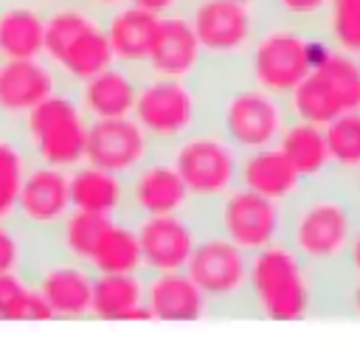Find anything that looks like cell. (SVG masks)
<instances>
[{
    "label": "cell",
    "instance_id": "1",
    "mask_svg": "<svg viewBox=\"0 0 360 360\" xmlns=\"http://www.w3.org/2000/svg\"><path fill=\"white\" fill-rule=\"evenodd\" d=\"M360 208L352 194L329 191L326 180L304 183V188L284 202L281 242L315 273L346 262L352 233L360 222Z\"/></svg>",
    "mask_w": 360,
    "mask_h": 360
},
{
    "label": "cell",
    "instance_id": "2",
    "mask_svg": "<svg viewBox=\"0 0 360 360\" xmlns=\"http://www.w3.org/2000/svg\"><path fill=\"white\" fill-rule=\"evenodd\" d=\"M248 301L273 321L304 318L315 304L312 270L284 242H273L248 256Z\"/></svg>",
    "mask_w": 360,
    "mask_h": 360
},
{
    "label": "cell",
    "instance_id": "3",
    "mask_svg": "<svg viewBox=\"0 0 360 360\" xmlns=\"http://www.w3.org/2000/svg\"><path fill=\"white\" fill-rule=\"evenodd\" d=\"M22 135L28 152L42 166L73 169L84 160L87 118L82 104L68 93H51L31 112L22 115Z\"/></svg>",
    "mask_w": 360,
    "mask_h": 360
},
{
    "label": "cell",
    "instance_id": "4",
    "mask_svg": "<svg viewBox=\"0 0 360 360\" xmlns=\"http://www.w3.org/2000/svg\"><path fill=\"white\" fill-rule=\"evenodd\" d=\"M290 118L326 127L343 112L360 110V65L352 53L332 51L323 65L309 70L290 93Z\"/></svg>",
    "mask_w": 360,
    "mask_h": 360
},
{
    "label": "cell",
    "instance_id": "5",
    "mask_svg": "<svg viewBox=\"0 0 360 360\" xmlns=\"http://www.w3.org/2000/svg\"><path fill=\"white\" fill-rule=\"evenodd\" d=\"M169 160L183 177L194 205H211L239 180V152L217 129H194L174 141Z\"/></svg>",
    "mask_w": 360,
    "mask_h": 360
},
{
    "label": "cell",
    "instance_id": "6",
    "mask_svg": "<svg viewBox=\"0 0 360 360\" xmlns=\"http://www.w3.org/2000/svg\"><path fill=\"white\" fill-rule=\"evenodd\" d=\"M309 37L312 31L307 25H295L284 20L267 28L259 25L245 53L250 82L278 98L290 96L292 87L312 70L309 68Z\"/></svg>",
    "mask_w": 360,
    "mask_h": 360
},
{
    "label": "cell",
    "instance_id": "7",
    "mask_svg": "<svg viewBox=\"0 0 360 360\" xmlns=\"http://www.w3.org/2000/svg\"><path fill=\"white\" fill-rule=\"evenodd\" d=\"M217 121V132L236 152H253L276 146L281 129L290 121V110L281 104L278 96L250 82L222 96Z\"/></svg>",
    "mask_w": 360,
    "mask_h": 360
},
{
    "label": "cell",
    "instance_id": "8",
    "mask_svg": "<svg viewBox=\"0 0 360 360\" xmlns=\"http://www.w3.org/2000/svg\"><path fill=\"white\" fill-rule=\"evenodd\" d=\"M197 90L188 79L149 76L138 84L132 115L143 132L158 143H174L197 129Z\"/></svg>",
    "mask_w": 360,
    "mask_h": 360
},
{
    "label": "cell",
    "instance_id": "9",
    "mask_svg": "<svg viewBox=\"0 0 360 360\" xmlns=\"http://www.w3.org/2000/svg\"><path fill=\"white\" fill-rule=\"evenodd\" d=\"M186 273L200 287L208 307L248 298V253L214 228L197 233Z\"/></svg>",
    "mask_w": 360,
    "mask_h": 360
},
{
    "label": "cell",
    "instance_id": "10",
    "mask_svg": "<svg viewBox=\"0 0 360 360\" xmlns=\"http://www.w3.org/2000/svg\"><path fill=\"white\" fill-rule=\"evenodd\" d=\"M211 205L217 211L214 231L228 236L245 253H256L273 242H281V233H284L281 202L253 194L242 186H233L228 194H222Z\"/></svg>",
    "mask_w": 360,
    "mask_h": 360
},
{
    "label": "cell",
    "instance_id": "11",
    "mask_svg": "<svg viewBox=\"0 0 360 360\" xmlns=\"http://www.w3.org/2000/svg\"><path fill=\"white\" fill-rule=\"evenodd\" d=\"M152 158H155V141L143 132V127L135 118L129 115L93 118L87 124L84 163L127 180Z\"/></svg>",
    "mask_w": 360,
    "mask_h": 360
},
{
    "label": "cell",
    "instance_id": "12",
    "mask_svg": "<svg viewBox=\"0 0 360 360\" xmlns=\"http://www.w3.org/2000/svg\"><path fill=\"white\" fill-rule=\"evenodd\" d=\"M188 22L208 59L245 56L259 31L253 6L236 0H194Z\"/></svg>",
    "mask_w": 360,
    "mask_h": 360
},
{
    "label": "cell",
    "instance_id": "13",
    "mask_svg": "<svg viewBox=\"0 0 360 360\" xmlns=\"http://www.w3.org/2000/svg\"><path fill=\"white\" fill-rule=\"evenodd\" d=\"M138 245H141V267L146 273H174L186 270L194 242L197 225L188 214H158L132 219Z\"/></svg>",
    "mask_w": 360,
    "mask_h": 360
},
{
    "label": "cell",
    "instance_id": "14",
    "mask_svg": "<svg viewBox=\"0 0 360 360\" xmlns=\"http://www.w3.org/2000/svg\"><path fill=\"white\" fill-rule=\"evenodd\" d=\"M191 208L194 200L169 158H152L127 177V214L132 219L158 214H188Z\"/></svg>",
    "mask_w": 360,
    "mask_h": 360
},
{
    "label": "cell",
    "instance_id": "15",
    "mask_svg": "<svg viewBox=\"0 0 360 360\" xmlns=\"http://www.w3.org/2000/svg\"><path fill=\"white\" fill-rule=\"evenodd\" d=\"M68 169L56 166H28L20 194H17V211L20 222L31 231H53L59 222L70 214V186H68Z\"/></svg>",
    "mask_w": 360,
    "mask_h": 360
},
{
    "label": "cell",
    "instance_id": "16",
    "mask_svg": "<svg viewBox=\"0 0 360 360\" xmlns=\"http://www.w3.org/2000/svg\"><path fill=\"white\" fill-rule=\"evenodd\" d=\"M202 51L188 17L172 11L158 17V31L143 68L160 79H191L200 70Z\"/></svg>",
    "mask_w": 360,
    "mask_h": 360
},
{
    "label": "cell",
    "instance_id": "17",
    "mask_svg": "<svg viewBox=\"0 0 360 360\" xmlns=\"http://www.w3.org/2000/svg\"><path fill=\"white\" fill-rule=\"evenodd\" d=\"M39 295L51 307L53 318H84L90 315V298H93V273L87 264L59 256L51 259L45 267L37 270V284Z\"/></svg>",
    "mask_w": 360,
    "mask_h": 360
},
{
    "label": "cell",
    "instance_id": "18",
    "mask_svg": "<svg viewBox=\"0 0 360 360\" xmlns=\"http://www.w3.org/2000/svg\"><path fill=\"white\" fill-rule=\"evenodd\" d=\"M56 90L59 73L42 59H0V115H25Z\"/></svg>",
    "mask_w": 360,
    "mask_h": 360
},
{
    "label": "cell",
    "instance_id": "19",
    "mask_svg": "<svg viewBox=\"0 0 360 360\" xmlns=\"http://www.w3.org/2000/svg\"><path fill=\"white\" fill-rule=\"evenodd\" d=\"M236 186L284 205L304 188V180L290 166V160L281 155L278 146H264V149H253V152H239Z\"/></svg>",
    "mask_w": 360,
    "mask_h": 360
},
{
    "label": "cell",
    "instance_id": "20",
    "mask_svg": "<svg viewBox=\"0 0 360 360\" xmlns=\"http://www.w3.org/2000/svg\"><path fill=\"white\" fill-rule=\"evenodd\" d=\"M138 84L141 82L135 79V68L115 62L107 70H101L98 76L82 82L79 104H82L84 115H90V118H121V115L132 112Z\"/></svg>",
    "mask_w": 360,
    "mask_h": 360
},
{
    "label": "cell",
    "instance_id": "21",
    "mask_svg": "<svg viewBox=\"0 0 360 360\" xmlns=\"http://www.w3.org/2000/svg\"><path fill=\"white\" fill-rule=\"evenodd\" d=\"M104 31L112 48V59L127 68H141L149 56L155 31H158V17L138 8V6H118L107 11L104 17Z\"/></svg>",
    "mask_w": 360,
    "mask_h": 360
},
{
    "label": "cell",
    "instance_id": "22",
    "mask_svg": "<svg viewBox=\"0 0 360 360\" xmlns=\"http://www.w3.org/2000/svg\"><path fill=\"white\" fill-rule=\"evenodd\" d=\"M146 309L152 318H163V321H194L205 315L208 301L186 270L149 273Z\"/></svg>",
    "mask_w": 360,
    "mask_h": 360
},
{
    "label": "cell",
    "instance_id": "23",
    "mask_svg": "<svg viewBox=\"0 0 360 360\" xmlns=\"http://www.w3.org/2000/svg\"><path fill=\"white\" fill-rule=\"evenodd\" d=\"M90 315L107 321L152 318L146 309V281L141 273H96Z\"/></svg>",
    "mask_w": 360,
    "mask_h": 360
},
{
    "label": "cell",
    "instance_id": "24",
    "mask_svg": "<svg viewBox=\"0 0 360 360\" xmlns=\"http://www.w3.org/2000/svg\"><path fill=\"white\" fill-rule=\"evenodd\" d=\"M68 186H70V208L76 211L101 214L112 219L127 211V180L118 174L84 163V166H73V172L68 174Z\"/></svg>",
    "mask_w": 360,
    "mask_h": 360
},
{
    "label": "cell",
    "instance_id": "25",
    "mask_svg": "<svg viewBox=\"0 0 360 360\" xmlns=\"http://www.w3.org/2000/svg\"><path fill=\"white\" fill-rule=\"evenodd\" d=\"M276 146L290 160V166L301 174L304 183H318V180L329 177L332 163H329V149H326L323 127L290 118L287 127L281 129Z\"/></svg>",
    "mask_w": 360,
    "mask_h": 360
},
{
    "label": "cell",
    "instance_id": "26",
    "mask_svg": "<svg viewBox=\"0 0 360 360\" xmlns=\"http://www.w3.org/2000/svg\"><path fill=\"white\" fill-rule=\"evenodd\" d=\"M45 17L31 3H11L0 11V59H39Z\"/></svg>",
    "mask_w": 360,
    "mask_h": 360
},
{
    "label": "cell",
    "instance_id": "27",
    "mask_svg": "<svg viewBox=\"0 0 360 360\" xmlns=\"http://www.w3.org/2000/svg\"><path fill=\"white\" fill-rule=\"evenodd\" d=\"M110 65H115L112 59V48L104 31V20H93L90 25H84L73 42L65 48V53L56 59V68L62 76L73 79V82H87L93 76H98L101 70H107Z\"/></svg>",
    "mask_w": 360,
    "mask_h": 360
},
{
    "label": "cell",
    "instance_id": "28",
    "mask_svg": "<svg viewBox=\"0 0 360 360\" xmlns=\"http://www.w3.org/2000/svg\"><path fill=\"white\" fill-rule=\"evenodd\" d=\"M90 267L96 273H141L143 270L141 267V245H138L132 219L129 222L112 219L104 228V233L93 250Z\"/></svg>",
    "mask_w": 360,
    "mask_h": 360
},
{
    "label": "cell",
    "instance_id": "29",
    "mask_svg": "<svg viewBox=\"0 0 360 360\" xmlns=\"http://www.w3.org/2000/svg\"><path fill=\"white\" fill-rule=\"evenodd\" d=\"M110 222H112V217L87 214V211H76L73 208L59 222V248H62V253L90 267L93 250H96V245H98V239H101V233H104V228Z\"/></svg>",
    "mask_w": 360,
    "mask_h": 360
},
{
    "label": "cell",
    "instance_id": "30",
    "mask_svg": "<svg viewBox=\"0 0 360 360\" xmlns=\"http://www.w3.org/2000/svg\"><path fill=\"white\" fill-rule=\"evenodd\" d=\"M323 138L332 169L343 174H354L360 169V110L332 118L323 127Z\"/></svg>",
    "mask_w": 360,
    "mask_h": 360
},
{
    "label": "cell",
    "instance_id": "31",
    "mask_svg": "<svg viewBox=\"0 0 360 360\" xmlns=\"http://www.w3.org/2000/svg\"><path fill=\"white\" fill-rule=\"evenodd\" d=\"M0 318L45 321L53 318V312L37 287H28L17 273H0Z\"/></svg>",
    "mask_w": 360,
    "mask_h": 360
},
{
    "label": "cell",
    "instance_id": "32",
    "mask_svg": "<svg viewBox=\"0 0 360 360\" xmlns=\"http://www.w3.org/2000/svg\"><path fill=\"white\" fill-rule=\"evenodd\" d=\"M28 172V158L20 141L0 135V222L14 219L17 194Z\"/></svg>",
    "mask_w": 360,
    "mask_h": 360
},
{
    "label": "cell",
    "instance_id": "33",
    "mask_svg": "<svg viewBox=\"0 0 360 360\" xmlns=\"http://www.w3.org/2000/svg\"><path fill=\"white\" fill-rule=\"evenodd\" d=\"M323 20L335 51L360 53V0H329Z\"/></svg>",
    "mask_w": 360,
    "mask_h": 360
},
{
    "label": "cell",
    "instance_id": "34",
    "mask_svg": "<svg viewBox=\"0 0 360 360\" xmlns=\"http://www.w3.org/2000/svg\"><path fill=\"white\" fill-rule=\"evenodd\" d=\"M270 6L276 8L278 20L284 22H295V25H307L326 17L329 0H270Z\"/></svg>",
    "mask_w": 360,
    "mask_h": 360
},
{
    "label": "cell",
    "instance_id": "35",
    "mask_svg": "<svg viewBox=\"0 0 360 360\" xmlns=\"http://www.w3.org/2000/svg\"><path fill=\"white\" fill-rule=\"evenodd\" d=\"M22 242L8 222H0V273H14L22 264Z\"/></svg>",
    "mask_w": 360,
    "mask_h": 360
},
{
    "label": "cell",
    "instance_id": "36",
    "mask_svg": "<svg viewBox=\"0 0 360 360\" xmlns=\"http://www.w3.org/2000/svg\"><path fill=\"white\" fill-rule=\"evenodd\" d=\"M132 6H138V8H143V11L155 14V17H163V14L177 11L180 0H132Z\"/></svg>",
    "mask_w": 360,
    "mask_h": 360
},
{
    "label": "cell",
    "instance_id": "37",
    "mask_svg": "<svg viewBox=\"0 0 360 360\" xmlns=\"http://www.w3.org/2000/svg\"><path fill=\"white\" fill-rule=\"evenodd\" d=\"M346 267L352 270V276H360V222H357L352 242H349V250H346Z\"/></svg>",
    "mask_w": 360,
    "mask_h": 360
},
{
    "label": "cell",
    "instance_id": "38",
    "mask_svg": "<svg viewBox=\"0 0 360 360\" xmlns=\"http://www.w3.org/2000/svg\"><path fill=\"white\" fill-rule=\"evenodd\" d=\"M346 301H349L352 312L360 318V276H354V284L349 287V295H346Z\"/></svg>",
    "mask_w": 360,
    "mask_h": 360
},
{
    "label": "cell",
    "instance_id": "39",
    "mask_svg": "<svg viewBox=\"0 0 360 360\" xmlns=\"http://www.w3.org/2000/svg\"><path fill=\"white\" fill-rule=\"evenodd\" d=\"M90 3V8H96V11H112V8H118V6H124L127 0H87Z\"/></svg>",
    "mask_w": 360,
    "mask_h": 360
},
{
    "label": "cell",
    "instance_id": "40",
    "mask_svg": "<svg viewBox=\"0 0 360 360\" xmlns=\"http://www.w3.org/2000/svg\"><path fill=\"white\" fill-rule=\"evenodd\" d=\"M352 177H354V180H352V186H354V194H352V197H354V202H357V208H360V169H357Z\"/></svg>",
    "mask_w": 360,
    "mask_h": 360
},
{
    "label": "cell",
    "instance_id": "41",
    "mask_svg": "<svg viewBox=\"0 0 360 360\" xmlns=\"http://www.w3.org/2000/svg\"><path fill=\"white\" fill-rule=\"evenodd\" d=\"M39 3H53V6H62V3H79V0H39Z\"/></svg>",
    "mask_w": 360,
    "mask_h": 360
},
{
    "label": "cell",
    "instance_id": "42",
    "mask_svg": "<svg viewBox=\"0 0 360 360\" xmlns=\"http://www.w3.org/2000/svg\"><path fill=\"white\" fill-rule=\"evenodd\" d=\"M236 3H248V6H253V3H259V0H236Z\"/></svg>",
    "mask_w": 360,
    "mask_h": 360
},
{
    "label": "cell",
    "instance_id": "43",
    "mask_svg": "<svg viewBox=\"0 0 360 360\" xmlns=\"http://www.w3.org/2000/svg\"><path fill=\"white\" fill-rule=\"evenodd\" d=\"M357 65H360V56H357Z\"/></svg>",
    "mask_w": 360,
    "mask_h": 360
},
{
    "label": "cell",
    "instance_id": "44",
    "mask_svg": "<svg viewBox=\"0 0 360 360\" xmlns=\"http://www.w3.org/2000/svg\"><path fill=\"white\" fill-rule=\"evenodd\" d=\"M191 3H194V0H191Z\"/></svg>",
    "mask_w": 360,
    "mask_h": 360
}]
</instances>
